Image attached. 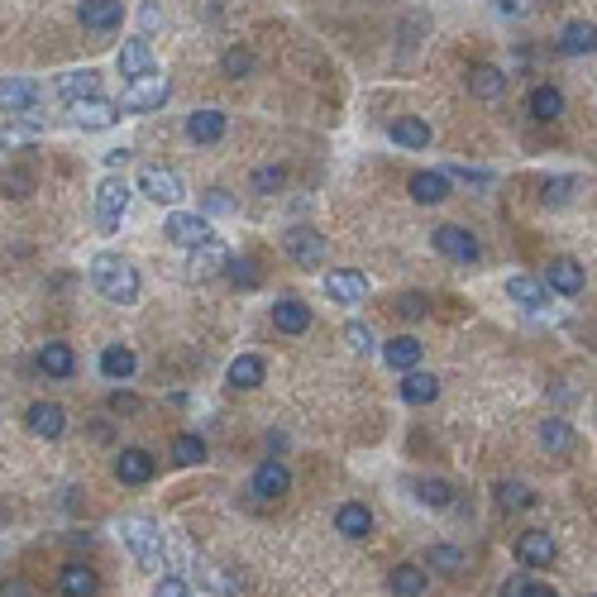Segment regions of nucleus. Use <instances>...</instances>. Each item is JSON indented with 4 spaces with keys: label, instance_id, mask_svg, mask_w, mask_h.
I'll return each instance as SVG.
<instances>
[{
    "label": "nucleus",
    "instance_id": "f257e3e1",
    "mask_svg": "<svg viewBox=\"0 0 597 597\" xmlns=\"http://www.w3.org/2000/svg\"><path fill=\"white\" fill-rule=\"evenodd\" d=\"M120 535H125L129 555L139 559V569L168 574V540H163V531L153 526L149 516H125V521H120Z\"/></svg>",
    "mask_w": 597,
    "mask_h": 597
},
{
    "label": "nucleus",
    "instance_id": "f03ea898",
    "mask_svg": "<svg viewBox=\"0 0 597 597\" xmlns=\"http://www.w3.org/2000/svg\"><path fill=\"white\" fill-rule=\"evenodd\" d=\"M91 282H96V292L115 306H129V301L139 297V268L129 263V258H115V254H101L91 258Z\"/></svg>",
    "mask_w": 597,
    "mask_h": 597
},
{
    "label": "nucleus",
    "instance_id": "7ed1b4c3",
    "mask_svg": "<svg viewBox=\"0 0 597 597\" xmlns=\"http://www.w3.org/2000/svg\"><path fill=\"white\" fill-rule=\"evenodd\" d=\"M282 254L292 258L297 268H311V273H316L320 263H325V235H320L316 225H292V230L282 235Z\"/></svg>",
    "mask_w": 597,
    "mask_h": 597
},
{
    "label": "nucleus",
    "instance_id": "20e7f679",
    "mask_svg": "<svg viewBox=\"0 0 597 597\" xmlns=\"http://www.w3.org/2000/svg\"><path fill=\"white\" fill-rule=\"evenodd\" d=\"M129 192H134V187H129L125 177H106V182L96 187V225H101V235H115V230H120Z\"/></svg>",
    "mask_w": 597,
    "mask_h": 597
},
{
    "label": "nucleus",
    "instance_id": "39448f33",
    "mask_svg": "<svg viewBox=\"0 0 597 597\" xmlns=\"http://www.w3.org/2000/svg\"><path fill=\"white\" fill-rule=\"evenodd\" d=\"M120 115H125V110L115 106V101H106V96H86V101H72V106H67V120L77 129H86V134L115 129L120 125Z\"/></svg>",
    "mask_w": 597,
    "mask_h": 597
},
{
    "label": "nucleus",
    "instance_id": "423d86ee",
    "mask_svg": "<svg viewBox=\"0 0 597 597\" xmlns=\"http://www.w3.org/2000/svg\"><path fill=\"white\" fill-rule=\"evenodd\" d=\"M163 235H168L172 244H182V249H201V244L215 239V230L201 211H172L168 220H163Z\"/></svg>",
    "mask_w": 597,
    "mask_h": 597
},
{
    "label": "nucleus",
    "instance_id": "0eeeda50",
    "mask_svg": "<svg viewBox=\"0 0 597 597\" xmlns=\"http://www.w3.org/2000/svg\"><path fill=\"white\" fill-rule=\"evenodd\" d=\"M172 96V86L163 82V77H144V82H129L125 86V101H120V110L125 115H149V110H163Z\"/></svg>",
    "mask_w": 597,
    "mask_h": 597
},
{
    "label": "nucleus",
    "instance_id": "6e6552de",
    "mask_svg": "<svg viewBox=\"0 0 597 597\" xmlns=\"http://www.w3.org/2000/svg\"><path fill=\"white\" fill-rule=\"evenodd\" d=\"M139 192L149 196V201H158V206H177L187 196V182L172 168H144L139 172Z\"/></svg>",
    "mask_w": 597,
    "mask_h": 597
},
{
    "label": "nucleus",
    "instance_id": "1a4fd4ad",
    "mask_svg": "<svg viewBox=\"0 0 597 597\" xmlns=\"http://www.w3.org/2000/svg\"><path fill=\"white\" fill-rule=\"evenodd\" d=\"M430 244H435V254L454 258V263H478V258H483L478 239H473L464 225H440V230L430 235Z\"/></svg>",
    "mask_w": 597,
    "mask_h": 597
},
{
    "label": "nucleus",
    "instance_id": "9d476101",
    "mask_svg": "<svg viewBox=\"0 0 597 597\" xmlns=\"http://www.w3.org/2000/svg\"><path fill=\"white\" fill-rule=\"evenodd\" d=\"M249 492H254L258 502H278V497H287V492H292V473H287V464H282V459H263V464L254 469Z\"/></svg>",
    "mask_w": 597,
    "mask_h": 597
},
{
    "label": "nucleus",
    "instance_id": "9b49d317",
    "mask_svg": "<svg viewBox=\"0 0 597 597\" xmlns=\"http://www.w3.org/2000/svg\"><path fill=\"white\" fill-rule=\"evenodd\" d=\"M516 564H521V569H545V564H555V535L550 531H521L516 535Z\"/></svg>",
    "mask_w": 597,
    "mask_h": 597
},
{
    "label": "nucleus",
    "instance_id": "f8f14e48",
    "mask_svg": "<svg viewBox=\"0 0 597 597\" xmlns=\"http://www.w3.org/2000/svg\"><path fill=\"white\" fill-rule=\"evenodd\" d=\"M115 67H120V77H129V82L158 77V67H153V48L144 39H125V48L115 53Z\"/></svg>",
    "mask_w": 597,
    "mask_h": 597
},
{
    "label": "nucleus",
    "instance_id": "ddd939ff",
    "mask_svg": "<svg viewBox=\"0 0 597 597\" xmlns=\"http://www.w3.org/2000/svg\"><path fill=\"white\" fill-rule=\"evenodd\" d=\"M325 297L340 301V306H354V301L368 297V278L354 273V268H330L325 273Z\"/></svg>",
    "mask_w": 597,
    "mask_h": 597
},
{
    "label": "nucleus",
    "instance_id": "4468645a",
    "mask_svg": "<svg viewBox=\"0 0 597 597\" xmlns=\"http://www.w3.org/2000/svg\"><path fill=\"white\" fill-rule=\"evenodd\" d=\"M24 426H29V435H39V440H58L67 430V411L58 402H34L24 411Z\"/></svg>",
    "mask_w": 597,
    "mask_h": 597
},
{
    "label": "nucleus",
    "instance_id": "2eb2a0df",
    "mask_svg": "<svg viewBox=\"0 0 597 597\" xmlns=\"http://www.w3.org/2000/svg\"><path fill=\"white\" fill-rule=\"evenodd\" d=\"M77 20H82V29H91V34H110V29H120V20H125V5H120V0H82Z\"/></svg>",
    "mask_w": 597,
    "mask_h": 597
},
{
    "label": "nucleus",
    "instance_id": "dca6fc26",
    "mask_svg": "<svg viewBox=\"0 0 597 597\" xmlns=\"http://www.w3.org/2000/svg\"><path fill=\"white\" fill-rule=\"evenodd\" d=\"M153 473H158V464H153L149 449H120V459H115V478H120L125 488H144Z\"/></svg>",
    "mask_w": 597,
    "mask_h": 597
},
{
    "label": "nucleus",
    "instance_id": "f3484780",
    "mask_svg": "<svg viewBox=\"0 0 597 597\" xmlns=\"http://www.w3.org/2000/svg\"><path fill=\"white\" fill-rule=\"evenodd\" d=\"M555 48H559V58H588V53H597V24H588V20L564 24Z\"/></svg>",
    "mask_w": 597,
    "mask_h": 597
},
{
    "label": "nucleus",
    "instance_id": "a211bd4d",
    "mask_svg": "<svg viewBox=\"0 0 597 597\" xmlns=\"http://www.w3.org/2000/svg\"><path fill=\"white\" fill-rule=\"evenodd\" d=\"M550 282L531 278V273H516V278H507V297L516 301V306H526V311H545L550 306Z\"/></svg>",
    "mask_w": 597,
    "mask_h": 597
},
{
    "label": "nucleus",
    "instance_id": "6ab92c4d",
    "mask_svg": "<svg viewBox=\"0 0 597 597\" xmlns=\"http://www.w3.org/2000/svg\"><path fill=\"white\" fill-rule=\"evenodd\" d=\"M0 101H5V115H29V110H39V86L29 77H5Z\"/></svg>",
    "mask_w": 597,
    "mask_h": 597
},
{
    "label": "nucleus",
    "instance_id": "aec40b11",
    "mask_svg": "<svg viewBox=\"0 0 597 597\" xmlns=\"http://www.w3.org/2000/svg\"><path fill=\"white\" fill-rule=\"evenodd\" d=\"M507 82H512V77H507L502 67H492V63H478L469 72V91L478 96V101H502V96H507Z\"/></svg>",
    "mask_w": 597,
    "mask_h": 597
},
{
    "label": "nucleus",
    "instance_id": "412c9836",
    "mask_svg": "<svg viewBox=\"0 0 597 597\" xmlns=\"http://www.w3.org/2000/svg\"><path fill=\"white\" fill-rule=\"evenodd\" d=\"M406 192H411V201H421V206H440L449 196V172H411Z\"/></svg>",
    "mask_w": 597,
    "mask_h": 597
},
{
    "label": "nucleus",
    "instance_id": "4be33fe9",
    "mask_svg": "<svg viewBox=\"0 0 597 597\" xmlns=\"http://www.w3.org/2000/svg\"><path fill=\"white\" fill-rule=\"evenodd\" d=\"M187 268H192L196 278H215V273H225L230 268V249L220 244V239H211V244H201V249H187Z\"/></svg>",
    "mask_w": 597,
    "mask_h": 597
},
{
    "label": "nucleus",
    "instance_id": "5701e85b",
    "mask_svg": "<svg viewBox=\"0 0 597 597\" xmlns=\"http://www.w3.org/2000/svg\"><path fill=\"white\" fill-rule=\"evenodd\" d=\"M421 354H426V344L416 340V335H397V340L383 344V363L397 368V373H411V368L421 363Z\"/></svg>",
    "mask_w": 597,
    "mask_h": 597
},
{
    "label": "nucleus",
    "instance_id": "b1692460",
    "mask_svg": "<svg viewBox=\"0 0 597 597\" xmlns=\"http://www.w3.org/2000/svg\"><path fill=\"white\" fill-rule=\"evenodd\" d=\"M187 139L192 144H220L225 139V110H192L187 115Z\"/></svg>",
    "mask_w": 597,
    "mask_h": 597
},
{
    "label": "nucleus",
    "instance_id": "393cba45",
    "mask_svg": "<svg viewBox=\"0 0 597 597\" xmlns=\"http://www.w3.org/2000/svg\"><path fill=\"white\" fill-rule=\"evenodd\" d=\"M335 531L344 540H363V535H373V512L363 502H344V507H335Z\"/></svg>",
    "mask_w": 597,
    "mask_h": 597
},
{
    "label": "nucleus",
    "instance_id": "a878e982",
    "mask_svg": "<svg viewBox=\"0 0 597 597\" xmlns=\"http://www.w3.org/2000/svg\"><path fill=\"white\" fill-rule=\"evenodd\" d=\"M58 96H63L67 106H72V101H86V96H101V77H96L91 67L63 72V77H58Z\"/></svg>",
    "mask_w": 597,
    "mask_h": 597
},
{
    "label": "nucleus",
    "instance_id": "bb28decb",
    "mask_svg": "<svg viewBox=\"0 0 597 597\" xmlns=\"http://www.w3.org/2000/svg\"><path fill=\"white\" fill-rule=\"evenodd\" d=\"M545 282L555 287L559 297H578L583 292V268L574 258H555V263H545Z\"/></svg>",
    "mask_w": 597,
    "mask_h": 597
},
{
    "label": "nucleus",
    "instance_id": "cd10ccee",
    "mask_svg": "<svg viewBox=\"0 0 597 597\" xmlns=\"http://www.w3.org/2000/svg\"><path fill=\"white\" fill-rule=\"evenodd\" d=\"M273 325H278L282 335H306V330H311V306L297 297L278 301V306H273Z\"/></svg>",
    "mask_w": 597,
    "mask_h": 597
},
{
    "label": "nucleus",
    "instance_id": "c85d7f7f",
    "mask_svg": "<svg viewBox=\"0 0 597 597\" xmlns=\"http://www.w3.org/2000/svg\"><path fill=\"white\" fill-rule=\"evenodd\" d=\"M263 359L258 354H239L235 363H230V373H225V383L235 387V392H254V387H263Z\"/></svg>",
    "mask_w": 597,
    "mask_h": 597
},
{
    "label": "nucleus",
    "instance_id": "c756f323",
    "mask_svg": "<svg viewBox=\"0 0 597 597\" xmlns=\"http://www.w3.org/2000/svg\"><path fill=\"white\" fill-rule=\"evenodd\" d=\"M96 588H101V578H96V569H86V564H67L63 574H58V593L63 597H96Z\"/></svg>",
    "mask_w": 597,
    "mask_h": 597
},
{
    "label": "nucleus",
    "instance_id": "7c9ffc66",
    "mask_svg": "<svg viewBox=\"0 0 597 597\" xmlns=\"http://www.w3.org/2000/svg\"><path fill=\"white\" fill-rule=\"evenodd\" d=\"M440 397V378L435 373H421V368H411L402 378V402H411V406H430Z\"/></svg>",
    "mask_w": 597,
    "mask_h": 597
},
{
    "label": "nucleus",
    "instance_id": "2f4dec72",
    "mask_svg": "<svg viewBox=\"0 0 597 597\" xmlns=\"http://www.w3.org/2000/svg\"><path fill=\"white\" fill-rule=\"evenodd\" d=\"M426 569H416V564H397L392 574H387V593L392 597H421L426 593Z\"/></svg>",
    "mask_w": 597,
    "mask_h": 597
},
{
    "label": "nucleus",
    "instance_id": "473e14b6",
    "mask_svg": "<svg viewBox=\"0 0 597 597\" xmlns=\"http://www.w3.org/2000/svg\"><path fill=\"white\" fill-rule=\"evenodd\" d=\"M392 144H402V149H430V125L421 115H402V120H392Z\"/></svg>",
    "mask_w": 597,
    "mask_h": 597
},
{
    "label": "nucleus",
    "instance_id": "72a5a7b5",
    "mask_svg": "<svg viewBox=\"0 0 597 597\" xmlns=\"http://www.w3.org/2000/svg\"><path fill=\"white\" fill-rule=\"evenodd\" d=\"M134 368H139V359H134V349H125V344H110L106 354H101V373H106L110 383H129Z\"/></svg>",
    "mask_w": 597,
    "mask_h": 597
},
{
    "label": "nucleus",
    "instance_id": "f704fd0d",
    "mask_svg": "<svg viewBox=\"0 0 597 597\" xmlns=\"http://www.w3.org/2000/svg\"><path fill=\"white\" fill-rule=\"evenodd\" d=\"M72 368H77V359H72V349L58 340H48L39 349V373H48V378H72Z\"/></svg>",
    "mask_w": 597,
    "mask_h": 597
},
{
    "label": "nucleus",
    "instance_id": "c9c22d12",
    "mask_svg": "<svg viewBox=\"0 0 597 597\" xmlns=\"http://www.w3.org/2000/svg\"><path fill=\"white\" fill-rule=\"evenodd\" d=\"M540 445H545V454H574L578 435L569 421H540Z\"/></svg>",
    "mask_w": 597,
    "mask_h": 597
},
{
    "label": "nucleus",
    "instance_id": "e433bc0d",
    "mask_svg": "<svg viewBox=\"0 0 597 597\" xmlns=\"http://www.w3.org/2000/svg\"><path fill=\"white\" fill-rule=\"evenodd\" d=\"M406 488L416 492V502H421V507H435V512L454 502V488H449L445 478H411Z\"/></svg>",
    "mask_w": 597,
    "mask_h": 597
},
{
    "label": "nucleus",
    "instance_id": "4c0bfd02",
    "mask_svg": "<svg viewBox=\"0 0 597 597\" xmlns=\"http://www.w3.org/2000/svg\"><path fill=\"white\" fill-rule=\"evenodd\" d=\"M492 497H497V507L502 512H526V507H535V492L526 488V483H492Z\"/></svg>",
    "mask_w": 597,
    "mask_h": 597
},
{
    "label": "nucleus",
    "instance_id": "58836bf2",
    "mask_svg": "<svg viewBox=\"0 0 597 597\" xmlns=\"http://www.w3.org/2000/svg\"><path fill=\"white\" fill-rule=\"evenodd\" d=\"M531 115L540 120V125H550V120L564 115V96H559V86H535L531 91Z\"/></svg>",
    "mask_w": 597,
    "mask_h": 597
},
{
    "label": "nucleus",
    "instance_id": "ea45409f",
    "mask_svg": "<svg viewBox=\"0 0 597 597\" xmlns=\"http://www.w3.org/2000/svg\"><path fill=\"white\" fill-rule=\"evenodd\" d=\"M464 550H454V545H430L426 550V569L430 574H464Z\"/></svg>",
    "mask_w": 597,
    "mask_h": 597
},
{
    "label": "nucleus",
    "instance_id": "a19ab883",
    "mask_svg": "<svg viewBox=\"0 0 597 597\" xmlns=\"http://www.w3.org/2000/svg\"><path fill=\"white\" fill-rule=\"evenodd\" d=\"M172 459H177L182 469L201 464V459H206V440H201V435H177V440H172Z\"/></svg>",
    "mask_w": 597,
    "mask_h": 597
},
{
    "label": "nucleus",
    "instance_id": "79ce46f5",
    "mask_svg": "<svg viewBox=\"0 0 597 597\" xmlns=\"http://www.w3.org/2000/svg\"><path fill=\"white\" fill-rule=\"evenodd\" d=\"M220 72H225V77H249V72H254V53H249V48H225V58H220Z\"/></svg>",
    "mask_w": 597,
    "mask_h": 597
},
{
    "label": "nucleus",
    "instance_id": "37998d69",
    "mask_svg": "<svg viewBox=\"0 0 597 597\" xmlns=\"http://www.w3.org/2000/svg\"><path fill=\"white\" fill-rule=\"evenodd\" d=\"M392 306H397V316H402V320H426L430 316V297H426V292H402Z\"/></svg>",
    "mask_w": 597,
    "mask_h": 597
},
{
    "label": "nucleus",
    "instance_id": "c03bdc74",
    "mask_svg": "<svg viewBox=\"0 0 597 597\" xmlns=\"http://www.w3.org/2000/svg\"><path fill=\"white\" fill-rule=\"evenodd\" d=\"M282 182H287V172H282V168H258L249 187H254L258 196H278V192H282Z\"/></svg>",
    "mask_w": 597,
    "mask_h": 597
},
{
    "label": "nucleus",
    "instance_id": "a18cd8bd",
    "mask_svg": "<svg viewBox=\"0 0 597 597\" xmlns=\"http://www.w3.org/2000/svg\"><path fill=\"white\" fill-rule=\"evenodd\" d=\"M344 344H349L354 354H373V335H368L363 320H349V325H344Z\"/></svg>",
    "mask_w": 597,
    "mask_h": 597
},
{
    "label": "nucleus",
    "instance_id": "49530a36",
    "mask_svg": "<svg viewBox=\"0 0 597 597\" xmlns=\"http://www.w3.org/2000/svg\"><path fill=\"white\" fill-rule=\"evenodd\" d=\"M230 278H235V287H258V273H254V258H230Z\"/></svg>",
    "mask_w": 597,
    "mask_h": 597
},
{
    "label": "nucleus",
    "instance_id": "de8ad7c7",
    "mask_svg": "<svg viewBox=\"0 0 597 597\" xmlns=\"http://www.w3.org/2000/svg\"><path fill=\"white\" fill-rule=\"evenodd\" d=\"M153 597H192V588H187L182 578H158V583H153Z\"/></svg>",
    "mask_w": 597,
    "mask_h": 597
},
{
    "label": "nucleus",
    "instance_id": "09e8293b",
    "mask_svg": "<svg viewBox=\"0 0 597 597\" xmlns=\"http://www.w3.org/2000/svg\"><path fill=\"white\" fill-rule=\"evenodd\" d=\"M449 177H459V182H473V187H488V182H492L488 172H478V168H454Z\"/></svg>",
    "mask_w": 597,
    "mask_h": 597
},
{
    "label": "nucleus",
    "instance_id": "8fccbe9b",
    "mask_svg": "<svg viewBox=\"0 0 597 597\" xmlns=\"http://www.w3.org/2000/svg\"><path fill=\"white\" fill-rule=\"evenodd\" d=\"M110 411H139V397H134V392H115V397H110Z\"/></svg>",
    "mask_w": 597,
    "mask_h": 597
},
{
    "label": "nucleus",
    "instance_id": "3c124183",
    "mask_svg": "<svg viewBox=\"0 0 597 597\" xmlns=\"http://www.w3.org/2000/svg\"><path fill=\"white\" fill-rule=\"evenodd\" d=\"M502 597H526V578L521 574H512L507 583H502Z\"/></svg>",
    "mask_w": 597,
    "mask_h": 597
},
{
    "label": "nucleus",
    "instance_id": "603ef678",
    "mask_svg": "<svg viewBox=\"0 0 597 597\" xmlns=\"http://www.w3.org/2000/svg\"><path fill=\"white\" fill-rule=\"evenodd\" d=\"M569 187H574V182H569V177H559V182H550V201H569Z\"/></svg>",
    "mask_w": 597,
    "mask_h": 597
},
{
    "label": "nucleus",
    "instance_id": "864d4df0",
    "mask_svg": "<svg viewBox=\"0 0 597 597\" xmlns=\"http://www.w3.org/2000/svg\"><path fill=\"white\" fill-rule=\"evenodd\" d=\"M206 206H211V211H235V201H230L225 192H211L206 196Z\"/></svg>",
    "mask_w": 597,
    "mask_h": 597
},
{
    "label": "nucleus",
    "instance_id": "5fc2aeb1",
    "mask_svg": "<svg viewBox=\"0 0 597 597\" xmlns=\"http://www.w3.org/2000/svg\"><path fill=\"white\" fill-rule=\"evenodd\" d=\"M129 158H134V149H110V153H106V163H110V168H125Z\"/></svg>",
    "mask_w": 597,
    "mask_h": 597
},
{
    "label": "nucleus",
    "instance_id": "6e6d98bb",
    "mask_svg": "<svg viewBox=\"0 0 597 597\" xmlns=\"http://www.w3.org/2000/svg\"><path fill=\"white\" fill-rule=\"evenodd\" d=\"M0 597H29V588H24L20 578H10V583H5V588H0Z\"/></svg>",
    "mask_w": 597,
    "mask_h": 597
},
{
    "label": "nucleus",
    "instance_id": "4d7b16f0",
    "mask_svg": "<svg viewBox=\"0 0 597 597\" xmlns=\"http://www.w3.org/2000/svg\"><path fill=\"white\" fill-rule=\"evenodd\" d=\"M526 597H559L555 588H545V583H526Z\"/></svg>",
    "mask_w": 597,
    "mask_h": 597
}]
</instances>
